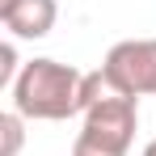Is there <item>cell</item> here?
I'll return each mask as SVG.
<instances>
[{
	"mask_svg": "<svg viewBox=\"0 0 156 156\" xmlns=\"http://www.w3.org/2000/svg\"><path fill=\"white\" fill-rule=\"evenodd\" d=\"M80 89L84 72L59 59H30L21 63V76L13 80V110L34 122H63L80 114Z\"/></svg>",
	"mask_w": 156,
	"mask_h": 156,
	"instance_id": "6da1fadb",
	"label": "cell"
},
{
	"mask_svg": "<svg viewBox=\"0 0 156 156\" xmlns=\"http://www.w3.org/2000/svg\"><path fill=\"white\" fill-rule=\"evenodd\" d=\"M101 76L122 97H156V38H127L114 42L101 63Z\"/></svg>",
	"mask_w": 156,
	"mask_h": 156,
	"instance_id": "7a4b0ae2",
	"label": "cell"
},
{
	"mask_svg": "<svg viewBox=\"0 0 156 156\" xmlns=\"http://www.w3.org/2000/svg\"><path fill=\"white\" fill-rule=\"evenodd\" d=\"M135 127H139V105L135 97H122V93H105L101 101H93L84 110V127L80 135L101 144V148H114V152L127 156L131 139H135Z\"/></svg>",
	"mask_w": 156,
	"mask_h": 156,
	"instance_id": "3957f363",
	"label": "cell"
},
{
	"mask_svg": "<svg viewBox=\"0 0 156 156\" xmlns=\"http://www.w3.org/2000/svg\"><path fill=\"white\" fill-rule=\"evenodd\" d=\"M55 0H0V21L13 38H47L55 30Z\"/></svg>",
	"mask_w": 156,
	"mask_h": 156,
	"instance_id": "277c9868",
	"label": "cell"
},
{
	"mask_svg": "<svg viewBox=\"0 0 156 156\" xmlns=\"http://www.w3.org/2000/svg\"><path fill=\"white\" fill-rule=\"evenodd\" d=\"M21 122H26V118H21L17 110L0 114V135H4V148H0V156H17V152H21V139H26Z\"/></svg>",
	"mask_w": 156,
	"mask_h": 156,
	"instance_id": "5b68a950",
	"label": "cell"
},
{
	"mask_svg": "<svg viewBox=\"0 0 156 156\" xmlns=\"http://www.w3.org/2000/svg\"><path fill=\"white\" fill-rule=\"evenodd\" d=\"M17 76H21V68H17V47L4 42V47H0V84L13 89V80H17Z\"/></svg>",
	"mask_w": 156,
	"mask_h": 156,
	"instance_id": "8992f818",
	"label": "cell"
},
{
	"mask_svg": "<svg viewBox=\"0 0 156 156\" xmlns=\"http://www.w3.org/2000/svg\"><path fill=\"white\" fill-rule=\"evenodd\" d=\"M72 156H122V152H114V148H101V144H93V139L76 135V144H72Z\"/></svg>",
	"mask_w": 156,
	"mask_h": 156,
	"instance_id": "52a82bcc",
	"label": "cell"
},
{
	"mask_svg": "<svg viewBox=\"0 0 156 156\" xmlns=\"http://www.w3.org/2000/svg\"><path fill=\"white\" fill-rule=\"evenodd\" d=\"M144 156H156V139H148V148H144Z\"/></svg>",
	"mask_w": 156,
	"mask_h": 156,
	"instance_id": "ba28073f",
	"label": "cell"
}]
</instances>
